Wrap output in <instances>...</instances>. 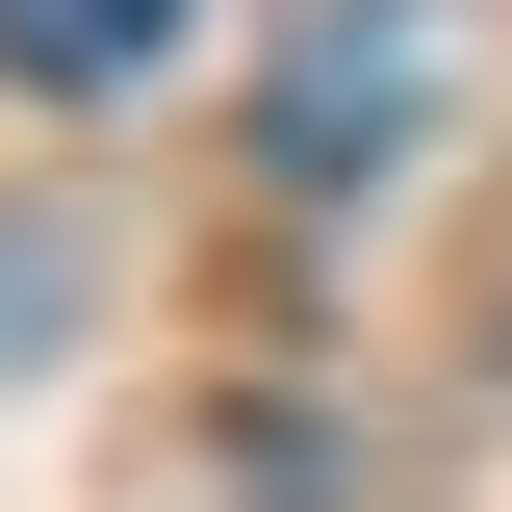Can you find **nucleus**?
I'll return each mask as SVG.
<instances>
[{"label": "nucleus", "mask_w": 512, "mask_h": 512, "mask_svg": "<svg viewBox=\"0 0 512 512\" xmlns=\"http://www.w3.org/2000/svg\"><path fill=\"white\" fill-rule=\"evenodd\" d=\"M436 77H461V0H333L308 52L256 77V180H308V205H333V180H384Z\"/></svg>", "instance_id": "1"}, {"label": "nucleus", "mask_w": 512, "mask_h": 512, "mask_svg": "<svg viewBox=\"0 0 512 512\" xmlns=\"http://www.w3.org/2000/svg\"><path fill=\"white\" fill-rule=\"evenodd\" d=\"M154 52H180V0H0V77L26 103H128Z\"/></svg>", "instance_id": "2"}]
</instances>
